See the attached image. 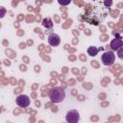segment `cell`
Segmentation results:
<instances>
[{"label": "cell", "mask_w": 123, "mask_h": 123, "mask_svg": "<svg viewBox=\"0 0 123 123\" xmlns=\"http://www.w3.org/2000/svg\"><path fill=\"white\" fill-rule=\"evenodd\" d=\"M48 96H49V99L51 100V102L61 103L65 98V91L61 86H55V87H53L49 90Z\"/></svg>", "instance_id": "obj_1"}, {"label": "cell", "mask_w": 123, "mask_h": 123, "mask_svg": "<svg viewBox=\"0 0 123 123\" xmlns=\"http://www.w3.org/2000/svg\"><path fill=\"white\" fill-rule=\"evenodd\" d=\"M101 61L104 65L110 66V65L113 64V62L115 61V54L112 51H107L102 55Z\"/></svg>", "instance_id": "obj_2"}, {"label": "cell", "mask_w": 123, "mask_h": 123, "mask_svg": "<svg viewBox=\"0 0 123 123\" xmlns=\"http://www.w3.org/2000/svg\"><path fill=\"white\" fill-rule=\"evenodd\" d=\"M65 120L69 123H77L80 120V113L77 110H70L66 112Z\"/></svg>", "instance_id": "obj_3"}, {"label": "cell", "mask_w": 123, "mask_h": 123, "mask_svg": "<svg viewBox=\"0 0 123 123\" xmlns=\"http://www.w3.org/2000/svg\"><path fill=\"white\" fill-rule=\"evenodd\" d=\"M16 104L17 106H19L20 108H27L30 106V97L28 95H25V94H20L16 97Z\"/></svg>", "instance_id": "obj_4"}, {"label": "cell", "mask_w": 123, "mask_h": 123, "mask_svg": "<svg viewBox=\"0 0 123 123\" xmlns=\"http://www.w3.org/2000/svg\"><path fill=\"white\" fill-rule=\"evenodd\" d=\"M48 43L51 46H54V47L60 45V43H61V37H60V36L58 34H55V33L50 34L49 37H48Z\"/></svg>", "instance_id": "obj_5"}, {"label": "cell", "mask_w": 123, "mask_h": 123, "mask_svg": "<svg viewBox=\"0 0 123 123\" xmlns=\"http://www.w3.org/2000/svg\"><path fill=\"white\" fill-rule=\"evenodd\" d=\"M111 48L113 50V51H117L119 48H121L123 46V40L120 38V37H116V38H113L111 41Z\"/></svg>", "instance_id": "obj_6"}, {"label": "cell", "mask_w": 123, "mask_h": 123, "mask_svg": "<svg viewBox=\"0 0 123 123\" xmlns=\"http://www.w3.org/2000/svg\"><path fill=\"white\" fill-rule=\"evenodd\" d=\"M87 54L91 57H95L98 54V49L95 46H90L87 48Z\"/></svg>", "instance_id": "obj_7"}, {"label": "cell", "mask_w": 123, "mask_h": 123, "mask_svg": "<svg viewBox=\"0 0 123 123\" xmlns=\"http://www.w3.org/2000/svg\"><path fill=\"white\" fill-rule=\"evenodd\" d=\"M42 25L45 28H52L53 27V21L50 18H44L42 20Z\"/></svg>", "instance_id": "obj_8"}, {"label": "cell", "mask_w": 123, "mask_h": 123, "mask_svg": "<svg viewBox=\"0 0 123 123\" xmlns=\"http://www.w3.org/2000/svg\"><path fill=\"white\" fill-rule=\"evenodd\" d=\"M72 0H58V3L61 5V6H67L68 4L71 3Z\"/></svg>", "instance_id": "obj_9"}, {"label": "cell", "mask_w": 123, "mask_h": 123, "mask_svg": "<svg viewBox=\"0 0 123 123\" xmlns=\"http://www.w3.org/2000/svg\"><path fill=\"white\" fill-rule=\"evenodd\" d=\"M117 56H118L119 59L123 60V46L117 50Z\"/></svg>", "instance_id": "obj_10"}, {"label": "cell", "mask_w": 123, "mask_h": 123, "mask_svg": "<svg viewBox=\"0 0 123 123\" xmlns=\"http://www.w3.org/2000/svg\"><path fill=\"white\" fill-rule=\"evenodd\" d=\"M111 4H112V1L111 0H105V5L106 6L110 7V6H111Z\"/></svg>", "instance_id": "obj_11"}]
</instances>
